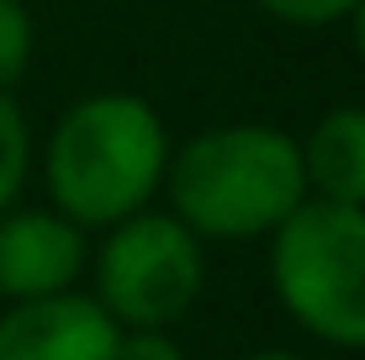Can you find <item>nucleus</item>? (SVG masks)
<instances>
[{"mask_svg":"<svg viewBox=\"0 0 365 360\" xmlns=\"http://www.w3.org/2000/svg\"><path fill=\"white\" fill-rule=\"evenodd\" d=\"M244 360H307V355H297V350H259V355H244Z\"/></svg>","mask_w":365,"mask_h":360,"instance_id":"ddd939ff","label":"nucleus"},{"mask_svg":"<svg viewBox=\"0 0 365 360\" xmlns=\"http://www.w3.org/2000/svg\"><path fill=\"white\" fill-rule=\"evenodd\" d=\"M344 21H349V32H355V53L365 58V0H355V11H349Z\"/></svg>","mask_w":365,"mask_h":360,"instance_id":"f8f14e48","label":"nucleus"},{"mask_svg":"<svg viewBox=\"0 0 365 360\" xmlns=\"http://www.w3.org/2000/svg\"><path fill=\"white\" fill-rule=\"evenodd\" d=\"M32 53H37L32 11L21 6V0H0V91H11V85L27 74Z\"/></svg>","mask_w":365,"mask_h":360,"instance_id":"1a4fd4ad","label":"nucleus"},{"mask_svg":"<svg viewBox=\"0 0 365 360\" xmlns=\"http://www.w3.org/2000/svg\"><path fill=\"white\" fill-rule=\"evenodd\" d=\"M85 265H91L85 228L58 207H6L0 212V297L32 302V297L74 292Z\"/></svg>","mask_w":365,"mask_h":360,"instance_id":"39448f33","label":"nucleus"},{"mask_svg":"<svg viewBox=\"0 0 365 360\" xmlns=\"http://www.w3.org/2000/svg\"><path fill=\"white\" fill-rule=\"evenodd\" d=\"M27 170H32V128L21 117V106L11 101V91H0V212L16 207Z\"/></svg>","mask_w":365,"mask_h":360,"instance_id":"6e6552de","label":"nucleus"},{"mask_svg":"<svg viewBox=\"0 0 365 360\" xmlns=\"http://www.w3.org/2000/svg\"><path fill=\"white\" fill-rule=\"evenodd\" d=\"M117 324L85 292L11 302L0 318V360H117Z\"/></svg>","mask_w":365,"mask_h":360,"instance_id":"423d86ee","label":"nucleus"},{"mask_svg":"<svg viewBox=\"0 0 365 360\" xmlns=\"http://www.w3.org/2000/svg\"><path fill=\"white\" fill-rule=\"evenodd\" d=\"M117 360H185V350L170 339V329H122Z\"/></svg>","mask_w":365,"mask_h":360,"instance_id":"9b49d317","label":"nucleus"},{"mask_svg":"<svg viewBox=\"0 0 365 360\" xmlns=\"http://www.w3.org/2000/svg\"><path fill=\"white\" fill-rule=\"evenodd\" d=\"M270 281L312 339L365 350V207L302 196L270 233Z\"/></svg>","mask_w":365,"mask_h":360,"instance_id":"7ed1b4c3","label":"nucleus"},{"mask_svg":"<svg viewBox=\"0 0 365 360\" xmlns=\"http://www.w3.org/2000/svg\"><path fill=\"white\" fill-rule=\"evenodd\" d=\"M302 143L307 196L365 207V106H334L312 122Z\"/></svg>","mask_w":365,"mask_h":360,"instance_id":"0eeeda50","label":"nucleus"},{"mask_svg":"<svg viewBox=\"0 0 365 360\" xmlns=\"http://www.w3.org/2000/svg\"><path fill=\"white\" fill-rule=\"evenodd\" d=\"M170 212L196 239H270L297 202L307 196L302 143L270 122H222L180 148H170L165 170Z\"/></svg>","mask_w":365,"mask_h":360,"instance_id":"f257e3e1","label":"nucleus"},{"mask_svg":"<svg viewBox=\"0 0 365 360\" xmlns=\"http://www.w3.org/2000/svg\"><path fill=\"white\" fill-rule=\"evenodd\" d=\"M207 281L201 239L175 212H133L96 250V302L117 329H170L191 313Z\"/></svg>","mask_w":365,"mask_h":360,"instance_id":"20e7f679","label":"nucleus"},{"mask_svg":"<svg viewBox=\"0 0 365 360\" xmlns=\"http://www.w3.org/2000/svg\"><path fill=\"white\" fill-rule=\"evenodd\" d=\"M255 6L286 27H334L355 11V0H255Z\"/></svg>","mask_w":365,"mask_h":360,"instance_id":"9d476101","label":"nucleus"},{"mask_svg":"<svg viewBox=\"0 0 365 360\" xmlns=\"http://www.w3.org/2000/svg\"><path fill=\"white\" fill-rule=\"evenodd\" d=\"M165 117L133 91H96L74 101L53 122L43 154L48 196L80 228H111V222L143 212L165 191Z\"/></svg>","mask_w":365,"mask_h":360,"instance_id":"f03ea898","label":"nucleus"}]
</instances>
